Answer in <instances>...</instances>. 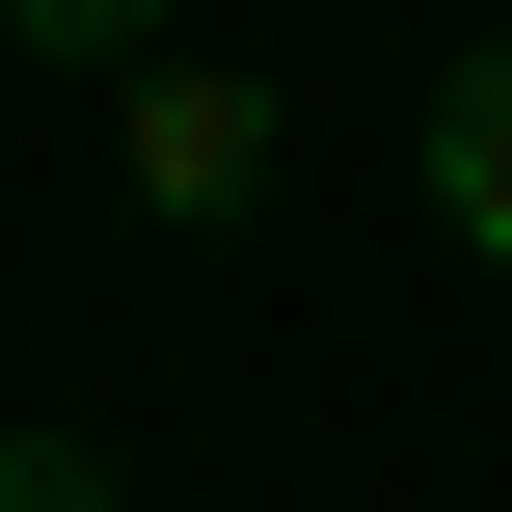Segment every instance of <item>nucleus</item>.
I'll return each instance as SVG.
<instances>
[{
    "label": "nucleus",
    "instance_id": "f257e3e1",
    "mask_svg": "<svg viewBox=\"0 0 512 512\" xmlns=\"http://www.w3.org/2000/svg\"><path fill=\"white\" fill-rule=\"evenodd\" d=\"M243 189H270V81H216V54H135V216H189V243H216Z\"/></svg>",
    "mask_w": 512,
    "mask_h": 512
},
{
    "label": "nucleus",
    "instance_id": "f03ea898",
    "mask_svg": "<svg viewBox=\"0 0 512 512\" xmlns=\"http://www.w3.org/2000/svg\"><path fill=\"white\" fill-rule=\"evenodd\" d=\"M432 216L512 270V54H459V81H432Z\"/></svg>",
    "mask_w": 512,
    "mask_h": 512
},
{
    "label": "nucleus",
    "instance_id": "7ed1b4c3",
    "mask_svg": "<svg viewBox=\"0 0 512 512\" xmlns=\"http://www.w3.org/2000/svg\"><path fill=\"white\" fill-rule=\"evenodd\" d=\"M0 27H27V54H81V81H135V54H162V0H0Z\"/></svg>",
    "mask_w": 512,
    "mask_h": 512
},
{
    "label": "nucleus",
    "instance_id": "20e7f679",
    "mask_svg": "<svg viewBox=\"0 0 512 512\" xmlns=\"http://www.w3.org/2000/svg\"><path fill=\"white\" fill-rule=\"evenodd\" d=\"M0 512H135V486H108L81 432H0Z\"/></svg>",
    "mask_w": 512,
    "mask_h": 512
}]
</instances>
